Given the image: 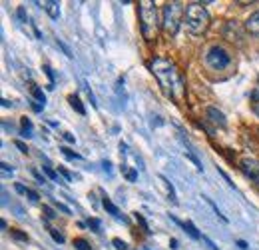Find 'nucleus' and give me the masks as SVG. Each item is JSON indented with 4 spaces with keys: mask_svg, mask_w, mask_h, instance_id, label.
Returning a JSON list of instances; mask_svg holds the SVG:
<instances>
[{
    "mask_svg": "<svg viewBox=\"0 0 259 250\" xmlns=\"http://www.w3.org/2000/svg\"><path fill=\"white\" fill-rule=\"evenodd\" d=\"M42 6H44V10L50 14V18H54V20L60 18V2H56V0H46Z\"/></svg>",
    "mask_w": 259,
    "mask_h": 250,
    "instance_id": "6e6552de",
    "label": "nucleus"
},
{
    "mask_svg": "<svg viewBox=\"0 0 259 250\" xmlns=\"http://www.w3.org/2000/svg\"><path fill=\"white\" fill-rule=\"evenodd\" d=\"M56 206H58V208H60L64 214H70V208H68V206H64V204H60V202H56Z\"/></svg>",
    "mask_w": 259,
    "mask_h": 250,
    "instance_id": "58836bf2",
    "label": "nucleus"
},
{
    "mask_svg": "<svg viewBox=\"0 0 259 250\" xmlns=\"http://www.w3.org/2000/svg\"><path fill=\"white\" fill-rule=\"evenodd\" d=\"M60 174H62V176H64V178H66L68 182H72V174H70V172H68L66 168H62V166H60Z\"/></svg>",
    "mask_w": 259,
    "mask_h": 250,
    "instance_id": "2f4dec72",
    "label": "nucleus"
},
{
    "mask_svg": "<svg viewBox=\"0 0 259 250\" xmlns=\"http://www.w3.org/2000/svg\"><path fill=\"white\" fill-rule=\"evenodd\" d=\"M140 26H142V34L146 40H154L158 36L162 20L154 2H148V0L140 2Z\"/></svg>",
    "mask_w": 259,
    "mask_h": 250,
    "instance_id": "f03ea898",
    "label": "nucleus"
},
{
    "mask_svg": "<svg viewBox=\"0 0 259 250\" xmlns=\"http://www.w3.org/2000/svg\"><path fill=\"white\" fill-rule=\"evenodd\" d=\"M104 208H106V210H108L110 214H114L116 218H122V214H120V210H118V208H116V206H114V204H112V202H110L108 198H104Z\"/></svg>",
    "mask_w": 259,
    "mask_h": 250,
    "instance_id": "2eb2a0df",
    "label": "nucleus"
},
{
    "mask_svg": "<svg viewBox=\"0 0 259 250\" xmlns=\"http://www.w3.org/2000/svg\"><path fill=\"white\" fill-rule=\"evenodd\" d=\"M202 240H204V242H206V244H208V246H210L212 250H220L218 246H216V244H214V242H212V240H210V238H208V236H202Z\"/></svg>",
    "mask_w": 259,
    "mask_h": 250,
    "instance_id": "473e14b6",
    "label": "nucleus"
},
{
    "mask_svg": "<svg viewBox=\"0 0 259 250\" xmlns=\"http://www.w3.org/2000/svg\"><path fill=\"white\" fill-rule=\"evenodd\" d=\"M42 168H44V172H46V176H48V178H52V180H58V174H56V172H54L50 166H42Z\"/></svg>",
    "mask_w": 259,
    "mask_h": 250,
    "instance_id": "b1692460",
    "label": "nucleus"
},
{
    "mask_svg": "<svg viewBox=\"0 0 259 250\" xmlns=\"http://www.w3.org/2000/svg\"><path fill=\"white\" fill-rule=\"evenodd\" d=\"M240 168L244 170V174H246L248 178H252V182H256V186L259 188V160L258 158H252V156L242 158Z\"/></svg>",
    "mask_w": 259,
    "mask_h": 250,
    "instance_id": "423d86ee",
    "label": "nucleus"
},
{
    "mask_svg": "<svg viewBox=\"0 0 259 250\" xmlns=\"http://www.w3.org/2000/svg\"><path fill=\"white\" fill-rule=\"evenodd\" d=\"M246 30H248V32H252L254 36H259V10L258 12H254V14L248 18V22H246Z\"/></svg>",
    "mask_w": 259,
    "mask_h": 250,
    "instance_id": "1a4fd4ad",
    "label": "nucleus"
},
{
    "mask_svg": "<svg viewBox=\"0 0 259 250\" xmlns=\"http://www.w3.org/2000/svg\"><path fill=\"white\" fill-rule=\"evenodd\" d=\"M44 72L48 74V78H50V86L54 88V74H52V70H50V66H44Z\"/></svg>",
    "mask_w": 259,
    "mask_h": 250,
    "instance_id": "c756f323",
    "label": "nucleus"
},
{
    "mask_svg": "<svg viewBox=\"0 0 259 250\" xmlns=\"http://www.w3.org/2000/svg\"><path fill=\"white\" fill-rule=\"evenodd\" d=\"M34 176H36V180H38L40 184H44V182H46V180L42 178V174H40V172H36V170H34Z\"/></svg>",
    "mask_w": 259,
    "mask_h": 250,
    "instance_id": "ea45409f",
    "label": "nucleus"
},
{
    "mask_svg": "<svg viewBox=\"0 0 259 250\" xmlns=\"http://www.w3.org/2000/svg\"><path fill=\"white\" fill-rule=\"evenodd\" d=\"M48 230H50V236H52V238H54L58 244H64V236H62V234H60L56 228H48Z\"/></svg>",
    "mask_w": 259,
    "mask_h": 250,
    "instance_id": "412c9836",
    "label": "nucleus"
},
{
    "mask_svg": "<svg viewBox=\"0 0 259 250\" xmlns=\"http://www.w3.org/2000/svg\"><path fill=\"white\" fill-rule=\"evenodd\" d=\"M136 220H138V222L142 224V228H144V232H146V234H150V228H148V224H146V220H144V216H142L140 212H136Z\"/></svg>",
    "mask_w": 259,
    "mask_h": 250,
    "instance_id": "5701e85b",
    "label": "nucleus"
},
{
    "mask_svg": "<svg viewBox=\"0 0 259 250\" xmlns=\"http://www.w3.org/2000/svg\"><path fill=\"white\" fill-rule=\"evenodd\" d=\"M18 16H20V20H22V22H28V18H26V12H24V8H22V6L18 8Z\"/></svg>",
    "mask_w": 259,
    "mask_h": 250,
    "instance_id": "72a5a7b5",
    "label": "nucleus"
},
{
    "mask_svg": "<svg viewBox=\"0 0 259 250\" xmlns=\"http://www.w3.org/2000/svg\"><path fill=\"white\" fill-rule=\"evenodd\" d=\"M14 188H16V192H20V194H26V192H28V188H24L22 184H16Z\"/></svg>",
    "mask_w": 259,
    "mask_h": 250,
    "instance_id": "4c0bfd02",
    "label": "nucleus"
},
{
    "mask_svg": "<svg viewBox=\"0 0 259 250\" xmlns=\"http://www.w3.org/2000/svg\"><path fill=\"white\" fill-rule=\"evenodd\" d=\"M58 46H60V48L64 50V54H66L68 58H72V56H74V54H72V50H70V48H68V46H66V44L62 42V40H58Z\"/></svg>",
    "mask_w": 259,
    "mask_h": 250,
    "instance_id": "a878e982",
    "label": "nucleus"
},
{
    "mask_svg": "<svg viewBox=\"0 0 259 250\" xmlns=\"http://www.w3.org/2000/svg\"><path fill=\"white\" fill-rule=\"evenodd\" d=\"M32 96H34L40 104H46V96H44V92H42L38 86H32Z\"/></svg>",
    "mask_w": 259,
    "mask_h": 250,
    "instance_id": "dca6fc26",
    "label": "nucleus"
},
{
    "mask_svg": "<svg viewBox=\"0 0 259 250\" xmlns=\"http://www.w3.org/2000/svg\"><path fill=\"white\" fill-rule=\"evenodd\" d=\"M204 200H206V202H208V204H210V206L214 208V212H216V214H218V216H220V218H222L224 222H228V218H226V216H224V214L220 212V208H218V204H216V202H214L212 198H208V196H204Z\"/></svg>",
    "mask_w": 259,
    "mask_h": 250,
    "instance_id": "f3484780",
    "label": "nucleus"
},
{
    "mask_svg": "<svg viewBox=\"0 0 259 250\" xmlns=\"http://www.w3.org/2000/svg\"><path fill=\"white\" fill-rule=\"evenodd\" d=\"M114 246H116L118 250H126V248H128V244H126L124 240H120V238H114Z\"/></svg>",
    "mask_w": 259,
    "mask_h": 250,
    "instance_id": "cd10ccee",
    "label": "nucleus"
},
{
    "mask_svg": "<svg viewBox=\"0 0 259 250\" xmlns=\"http://www.w3.org/2000/svg\"><path fill=\"white\" fill-rule=\"evenodd\" d=\"M20 124H22V132H20V134H22L24 138H30V136H32V122H30V118L24 116V118L20 120Z\"/></svg>",
    "mask_w": 259,
    "mask_h": 250,
    "instance_id": "f8f14e48",
    "label": "nucleus"
},
{
    "mask_svg": "<svg viewBox=\"0 0 259 250\" xmlns=\"http://www.w3.org/2000/svg\"><path fill=\"white\" fill-rule=\"evenodd\" d=\"M182 16H186V8L182 2H168L164 6V16H162V26L164 30L174 36L180 28V22H182Z\"/></svg>",
    "mask_w": 259,
    "mask_h": 250,
    "instance_id": "20e7f679",
    "label": "nucleus"
},
{
    "mask_svg": "<svg viewBox=\"0 0 259 250\" xmlns=\"http://www.w3.org/2000/svg\"><path fill=\"white\" fill-rule=\"evenodd\" d=\"M62 136H64V140H66V142H76V138H74V136H72L70 132H64Z\"/></svg>",
    "mask_w": 259,
    "mask_h": 250,
    "instance_id": "c9c22d12",
    "label": "nucleus"
},
{
    "mask_svg": "<svg viewBox=\"0 0 259 250\" xmlns=\"http://www.w3.org/2000/svg\"><path fill=\"white\" fill-rule=\"evenodd\" d=\"M68 100H70V104H72V108L78 112V114H86V108H84V104H82V100L76 96V94H72V96H68Z\"/></svg>",
    "mask_w": 259,
    "mask_h": 250,
    "instance_id": "9b49d317",
    "label": "nucleus"
},
{
    "mask_svg": "<svg viewBox=\"0 0 259 250\" xmlns=\"http://www.w3.org/2000/svg\"><path fill=\"white\" fill-rule=\"evenodd\" d=\"M26 196H28L32 202H36V200H38V194H36L34 190H28V192H26Z\"/></svg>",
    "mask_w": 259,
    "mask_h": 250,
    "instance_id": "f704fd0d",
    "label": "nucleus"
},
{
    "mask_svg": "<svg viewBox=\"0 0 259 250\" xmlns=\"http://www.w3.org/2000/svg\"><path fill=\"white\" fill-rule=\"evenodd\" d=\"M186 156H188V158H190V160H192V162H194V164H196V168H198V170H200V172H202V170H204V166H202V162H200V160H198V158H196V156H194V154H192V152H190V150H186Z\"/></svg>",
    "mask_w": 259,
    "mask_h": 250,
    "instance_id": "4be33fe9",
    "label": "nucleus"
},
{
    "mask_svg": "<svg viewBox=\"0 0 259 250\" xmlns=\"http://www.w3.org/2000/svg\"><path fill=\"white\" fill-rule=\"evenodd\" d=\"M124 172H126V178H128L130 182H136V178H138L136 170H124Z\"/></svg>",
    "mask_w": 259,
    "mask_h": 250,
    "instance_id": "c85d7f7f",
    "label": "nucleus"
},
{
    "mask_svg": "<svg viewBox=\"0 0 259 250\" xmlns=\"http://www.w3.org/2000/svg\"><path fill=\"white\" fill-rule=\"evenodd\" d=\"M10 234H12V238H14V240L28 242V234H24V232H20V230H16V228H12V230H10Z\"/></svg>",
    "mask_w": 259,
    "mask_h": 250,
    "instance_id": "a211bd4d",
    "label": "nucleus"
},
{
    "mask_svg": "<svg viewBox=\"0 0 259 250\" xmlns=\"http://www.w3.org/2000/svg\"><path fill=\"white\" fill-rule=\"evenodd\" d=\"M258 86H259V80H258Z\"/></svg>",
    "mask_w": 259,
    "mask_h": 250,
    "instance_id": "37998d69",
    "label": "nucleus"
},
{
    "mask_svg": "<svg viewBox=\"0 0 259 250\" xmlns=\"http://www.w3.org/2000/svg\"><path fill=\"white\" fill-rule=\"evenodd\" d=\"M60 150H62V152H64V154H66V156H68V158H74V160H80V158H82V156H80V154H78V152H72V150H70V148H68V146H62V148H60Z\"/></svg>",
    "mask_w": 259,
    "mask_h": 250,
    "instance_id": "aec40b11",
    "label": "nucleus"
},
{
    "mask_svg": "<svg viewBox=\"0 0 259 250\" xmlns=\"http://www.w3.org/2000/svg\"><path fill=\"white\" fill-rule=\"evenodd\" d=\"M32 108H34V110H36V112H40V110H42V108H44V104H34V106H32Z\"/></svg>",
    "mask_w": 259,
    "mask_h": 250,
    "instance_id": "79ce46f5",
    "label": "nucleus"
},
{
    "mask_svg": "<svg viewBox=\"0 0 259 250\" xmlns=\"http://www.w3.org/2000/svg\"><path fill=\"white\" fill-rule=\"evenodd\" d=\"M208 118H210L214 124H218V126H226V124H228V120H226L224 112H220V110H218V108H214V106H210V108H208Z\"/></svg>",
    "mask_w": 259,
    "mask_h": 250,
    "instance_id": "0eeeda50",
    "label": "nucleus"
},
{
    "mask_svg": "<svg viewBox=\"0 0 259 250\" xmlns=\"http://www.w3.org/2000/svg\"><path fill=\"white\" fill-rule=\"evenodd\" d=\"M0 166H2V172H4V174H12V172H14V168H12L10 164H6V162H2Z\"/></svg>",
    "mask_w": 259,
    "mask_h": 250,
    "instance_id": "7c9ffc66",
    "label": "nucleus"
},
{
    "mask_svg": "<svg viewBox=\"0 0 259 250\" xmlns=\"http://www.w3.org/2000/svg\"><path fill=\"white\" fill-rule=\"evenodd\" d=\"M238 246H240V248H244V250H248V248H250L246 240H238Z\"/></svg>",
    "mask_w": 259,
    "mask_h": 250,
    "instance_id": "a19ab883",
    "label": "nucleus"
},
{
    "mask_svg": "<svg viewBox=\"0 0 259 250\" xmlns=\"http://www.w3.org/2000/svg\"><path fill=\"white\" fill-rule=\"evenodd\" d=\"M184 228L190 232V236H192V238H196V240H202V234L198 232V228L194 226V222H190V220H188V222H184Z\"/></svg>",
    "mask_w": 259,
    "mask_h": 250,
    "instance_id": "4468645a",
    "label": "nucleus"
},
{
    "mask_svg": "<svg viewBox=\"0 0 259 250\" xmlns=\"http://www.w3.org/2000/svg\"><path fill=\"white\" fill-rule=\"evenodd\" d=\"M42 212H44V216H46V218H56V214H54V210H52L50 206H44V208H42Z\"/></svg>",
    "mask_w": 259,
    "mask_h": 250,
    "instance_id": "bb28decb",
    "label": "nucleus"
},
{
    "mask_svg": "<svg viewBox=\"0 0 259 250\" xmlns=\"http://www.w3.org/2000/svg\"><path fill=\"white\" fill-rule=\"evenodd\" d=\"M206 62L214 70H226L232 64V56L224 46H212L206 54Z\"/></svg>",
    "mask_w": 259,
    "mask_h": 250,
    "instance_id": "39448f33",
    "label": "nucleus"
},
{
    "mask_svg": "<svg viewBox=\"0 0 259 250\" xmlns=\"http://www.w3.org/2000/svg\"><path fill=\"white\" fill-rule=\"evenodd\" d=\"M74 246H76V250H92L88 240H84V238H74Z\"/></svg>",
    "mask_w": 259,
    "mask_h": 250,
    "instance_id": "6ab92c4d",
    "label": "nucleus"
},
{
    "mask_svg": "<svg viewBox=\"0 0 259 250\" xmlns=\"http://www.w3.org/2000/svg\"><path fill=\"white\" fill-rule=\"evenodd\" d=\"M152 74L158 78L164 92L174 100H184L186 96V82L178 70V66L168 58H154L150 62Z\"/></svg>",
    "mask_w": 259,
    "mask_h": 250,
    "instance_id": "f257e3e1",
    "label": "nucleus"
},
{
    "mask_svg": "<svg viewBox=\"0 0 259 250\" xmlns=\"http://www.w3.org/2000/svg\"><path fill=\"white\" fill-rule=\"evenodd\" d=\"M14 144H16L18 148H20V152H28V148H26V144H24V142H20V140H16Z\"/></svg>",
    "mask_w": 259,
    "mask_h": 250,
    "instance_id": "e433bc0d",
    "label": "nucleus"
},
{
    "mask_svg": "<svg viewBox=\"0 0 259 250\" xmlns=\"http://www.w3.org/2000/svg\"><path fill=\"white\" fill-rule=\"evenodd\" d=\"M88 224H90V228H92L94 232H100V220H96V218H90V220H88Z\"/></svg>",
    "mask_w": 259,
    "mask_h": 250,
    "instance_id": "393cba45",
    "label": "nucleus"
},
{
    "mask_svg": "<svg viewBox=\"0 0 259 250\" xmlns=\"http://www.w3.org/2000/svg\"><path fill=\"white\" fill-rule=\"evenodd\" d=\"M160 180H162V184H164V186H166V190H168V198H170L172 202H178V200H176V190H174L172 182H170L166 176H160Z\"/></svg>",
    "mask_w": 259,
    "mask_h": 250,
    "instance_id": "ddd939ff",
    "label": "nucleus"
},
{
    "mask_svg": "<svg viewBox=\"0 0 259 250\" xmlns=\"http://www.w3.org/2000/svg\"><path fill=\"white\" fill-rule=\"evenodd\" d=\"M186 24L194 34H204L210 26V12L202 2H192L186 8Z\"/></svg>",
    "mask_w": 259,
    "mask_h": 250,
    "instance_id": "7ed1b4c3",
    "label": "nucleus"
},
{
    "mask_svg": "<svg viewBox=\"0 0 259 250\" xmlns=\"http://www.w3.org/2000/svg\"><path fill=\"white\" fill-rule=\"evenodd\" d=\"M236 36H238V38H242V30H240V26H238L236 22H228V26H226V38L236 42Z\"/></svg>",
    "mask_w": 259,
    "mask_h": 250,
    "instance_id": "9d476101",
    "label": "nucleus"
}]
</instances>
